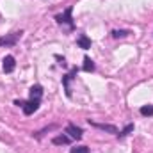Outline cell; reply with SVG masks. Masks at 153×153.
I'll list each match as a JSON object with an SVG mask.
<instances>
[{"label":"cell","mask_w":153,"mask_h":153,"mask_svg":"<svg viewBox=\"0 0 153 153\" xmlns=\"http://www.w3.org/2000/svg\"><path fill=\"white\" fill-rule=\"evenodd\" d=\"M139 112L143 116H153V105H143Z\"/></svg>","instance_id":"cell-15"},{"label":"cell","mask_w":153,"mask_h":153,"mask_svg":"<svg viewBox=\"0 0 153 153\" xmlns=\"http://www.w3.org/2000/svg\"><path fill=\"white\" fill-rule=\"evenodd\" d=\"M89 125H91V126H94V128H100V130H103V132H107V134H112V135H117V134H119L117 126H114V125H107V123H94V121H91V119H89Z\"/></svg>","instance_id":"cell-5"},{"label":"cell","mask_w":153,"mask_h":153,"mask_svg":"<svg viewBox=\"0 0 153 153\" xmlns=\"http://www.w3.org/2000/svg\"><path fill=\"white\" fill-rule=\"evenodd\" d=\"M132 32L128 30V29H116V30H112V38L119 39V38H126V36H130Z\"/></svg>","instance_id":"cell-12"},{"label":"cell","mask_w":153,"mask_h":153,"mask_svg":"<svg viewBox=\"0 0 153 153\" xmlns=\"http://www.w3.org/2000/svg\"><path fill=\"white\" fill-rule=\"evenodd\" d=\"M130 132H134V123L126 125V126H125V128H123V130H121V132L117 134V137H119V139H123V137H126V135H128Z\"/></svg>","instance_id":"cell-13"},{"label":"cell","mask_w":153,"mask_h":153,"mask_svg":"<svg viewBox=\"0 0 153 153\" xmlns=\"http://www.w3.org/2000/svg\"><path fill=\"white\" fill-rule=\"evenodd\" d=\"M76 45L82 50H87V48H91V39L87 38L85 34H82V36H78V39H76Z\"/></svg>","instance_id":"cell-10"},{"label":"cell","mask_w":153,"mask_h":153,"mask_svg":"<svg viewBox=\"0 0 153 153\" xmlns=\"http://www.w3.org/2000/svg\"><path fill=\"white\" fill-rule=\"evenodd\" d=\"M55 128H57V125H50V126H46V128H43V130L36 132V134H34V137H36V139H41V137H43L46 132H50V130H55Z\"/></svg>","instance_id":"cell-14"},{"label":"cell","mask_w":153,"mask_h":153,"mask_svg":"<svg viewBox=\"0 0 153 153\" xmlns=\"http://www.w3.org/2000/svg\"><path fill=\"white\" fill-rule=\"evenodd\" d=\"M22 34H23V30H16V32L0 36V48H2V46H14V45L18 43V39L22 38Z\"/></svg>","instance_id":"cell-3"},{"label":"cell","mask_w":153,"mask_h":153,"mask_svg":"<svg viewBox=\"0 0 153 153\" xmlns=\"http://www.w3.org/2000/svg\"><path fill=\"white\" fill-rule=\"evenodd\" d=\"M73 7L70 5V7H66L62 13H59V14H55V22H57V25H61V27H64L68 32H71L73 29H75V22H73Z\"/></svg>","instance_id":"cell-1"},{"label":"cell","mask_w":153,"mask_h":153,"mask_svg":"<svg viewBox=\"0 0 153 153\" xmlns=\"http://www.w3.org/2000/svg\"><path fill=\"white\" fill-rule=\"evenodd\" d=\"M14 103H16L18 107H22V111H23V114H25V116H30V114H34V112L39 109V103H41V102H36V100L20 102V100H16Z\"/></svg>","instance_id":"cell-2"},{"label":"cell","mask_w":153,"mask_h":153,"mask_svg":"<svg viewBox=\"0 0 153 153\" xmlns=\"http://www.w3.org/2000/svg\"><path fill=\"white\" fill-rule=\"evenodd\" d=\"M66 134H70V137L71 139H82V135H84V132H82V128L80 126H76V125H73V123H70L68 126H66Z\"/></svg>","instance_id":"cell-7"},{"label":"cell","mask_w":153,"mask_h":153,"mask_svg":"<svg viewBox=\"0 0 153 153\" xmlns=\"http://www.w3.org/2000/svg\"><path fill=\"white\" fill-rule=\"evenodd\" d=\"M70 143H71L70 135H57L52 139V144H55V146H62V144H70Z\"/></svg>","instance_id":"cell-9"},{"label":"cell","mask_w":153,"mask_h":153,"mask_svg":"<svg viewBox=\"0 0 153 153\" xmlns=\"http://www.w3.org/2000/svg\"><path fill=\"white\" fill-rule=\"evenodd\" d=\"M14 68H16V61H14V57H13V55H5V57L2 59V70H4L5 73H13Z\"/></svg>","instance_id":"cell-6"},{"label":"cell","mask_w":153,"mask_h":153,"mask_svg":"<svg viewBox=\"0 0 153 153\" xmlns=\"http://www.w3.org/2000/svg\"><path fill=\"white\" fill-rule=\"evenodd\" d=\"M82 70H84L85 73H93V71H94V62H93L87 55L84 57V66H82Z\"/></svg>","instance_id":"cell-11"},{"label":"cell","mask_w":153,"mask_h":153,"mask_svg":"<svg viewBox=\"0 0 153 153\" xmlns=\"http://www.w3.org/2000/svg\"><path fill=\"white\" fill-rule=\"evenodd\" d=\"M70 153H89V148L87 146H75L70 150Z\"/></svg>","instance_id":"cell-16"},{"label":"cell","mask_w":153,"mask_h":153,"mask_svg":"<svg viewBox=\"0 0 153 153\" xmlns=\"http://www.w3.org/2000/svg\"><path fill=\"white\" fill-rule=\"evenodd\" d=\"M76 71H78V70L73 68L70 73H66V75L62 76V85H64V91H66V96H68V98H71V87H70V82L76 76Z\"/></svg>","instance_id":"cell-4"},{"label":"cell","mask_w":153,"mask_h":153,"mask_svg":"<svg viewBox=\"0 0 153 153\" xmlns=\"http://www.w3.org/2000/svg\"><path fill=\"white\" fill-rule=\"evenodd\" d=\"M29 96H30V100H36V102H41V96H43V87L36 84V85H32L30 89H29Z\"/></svg>","instance_id":"cell-8"}]
</instances>
